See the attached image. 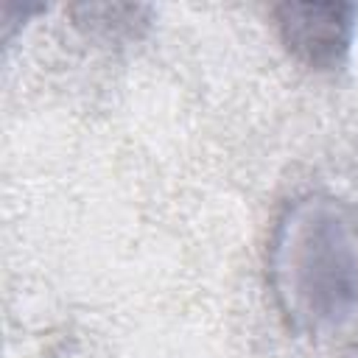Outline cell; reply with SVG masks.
<instances>
[{"label": "cell", "instance_id": "obj_1", "mask_svg": "<svg viewBox=\"0 0 358 358\" xmlns=\"http://www.w3.org/2000/svg\"><path fill=\"white\" fill-rule=\"evenodd\" d=\"M268 285L294 333L358 344V213L330 193L296 196L268 241Z\"/></svg>", "mask_w": 358, "mask_h": 358}, {"label": "cell", "instance_id": "obj_2", "mask_svg": "<svg viewBox=\"0 0 358 358\" xmlns=\"http://www.w3.org/2000/svg\"><path fill=\"white\" fill-rule=\"evenodd\" d=\"M280 36L308 67H338L355 36L358 6L350 3H285L277 11Z\"/></svg>", "mask_w": 358, "mask_h": 358}]
</instances>
